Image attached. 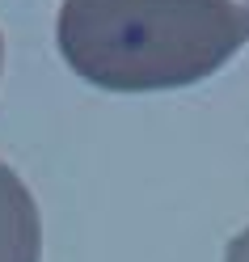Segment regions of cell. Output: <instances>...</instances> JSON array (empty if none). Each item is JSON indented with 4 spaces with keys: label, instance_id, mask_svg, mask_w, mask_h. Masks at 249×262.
I'll list each match as a JSON object with an SVG mask.
<instances>
[{
    "label": "cell",
    "instance_id": "5",
    "mask_svg": "<svg viewBox=\"0 0 249 262\" xmlns=\"http://www.w3.org/2000/svg\"><path fill=\"white\" fill-rule=\"evenodd\" d=\"M241 5H245V13H249V0H241Z\"/></svg>",
    "mask_w": 249,
    "mask_h": 262
},
{
    "label": "cell",
    "instance_id": "4",
    "mask_svg": "<svg viewBox=\"0 0 249 262\" xmlns=\"http://www.w3.org/2000/svg\"><path fill=\"white\" fill-rule=\"evenodd\" d=\"M0 72H5V34H0Z\"/></svg>",
    "mask_w": 249,
    "mask_h": 262
},
{
    "label": "cell",
    "instance_id": "3",
    "mask_svg": "<svg viewBox=\"0 0 249 262\" xmlns=\"http://www.w3.org/2000/svg\"><path fill=\"white\" fill-rule=\"evenodd\" d=\"M224 262H249V224H245L241 233L228 241V250H224Z\"/></svg>",
    "mask_w": 249,
    "mask_h": 262
},
{
    "label": "cell",
    "instance_id": "2",
    "mask_svg": "<svg viewBox=\"0 0 249 262\" xmlns=\"http://www.w3.org/2000/svg\"><path fill=\"white\" fill-rule=\"evenodd\" d=\"M0 262H42V216L21 173L0 161Z\"/></svg>",
    "mask_w": 249,
    "mask_h": 262
},
{
    "label": "cell",
    "instance_id": "1",
    "mask_svg": "<svg viewBox=\"0 0 249 262\" xmlns=\"http://www.w3.org/2000/svg\"><path fill=\"white\" fill-rule=\"evenodd\" d=\"M249 42L241 0H63L55 47L106 93H169L224 72Z\"/></svg>",
    "mask_w": 249,
    "mask_h": 262
}]
</instances>
